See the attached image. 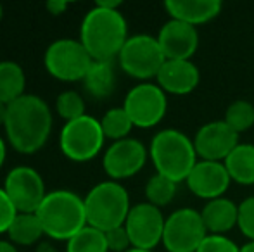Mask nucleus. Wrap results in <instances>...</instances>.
<instances>
[{
    "instance_id": "1",
    "label": "nucleus",
    "mask_w": 254,
    "mask_h": 252,
    "mask_svg": "<svg viewBox=\"0 0 254 252\" xmlns=\"http://www.w3.org/2000/svg\"><path fill=\"white\" fill-rule=\"evenodd\" d=\"M52 123V111L47 102L38 95L24 94L9 104L3 130L14 151L35 154L47 144Z\"/></svg>"
},
{
    "instance_id": "2",
    "label": "nucleus",
    "mask_w": 254,
    "mask_h": 252,
    "mask_svg": "<svg viewBox=\"0 0 254 252\" xmlns=\"http://www.w3.org/2000/svg\"><path fill=\"white\" fill-rule=\"evenodd\" d=\"M128 38V23L120 9L95 3L81 21L80 42L94 61H114Z\"/></svg>"
},
{
    "instance_id": "3",
    "label": "nucleus",
    "mask_w": 254,
    "mask_h": 252,
    "mask_svg": "<svg viewBox=\"0 0 254 252\" xmlns=\"http://www.w3.org/2000/svg\"><path fill=\"white\" fill-rule=\"evenodd\" d=\"M149 157L156 173L175 183L185 182L192 168L197 164L194 140L173 128H166L154 135L149 145Z\"/></svg>"
},
{
    "instance_id": "4",
    "label": "nucleus",
    "mask_w": 254,
    "mask_h": 252,
    "mask_svg": "<svg viewBox=\"0 0 254 252\" xmlns=\"http://www.w3.org/2000/svg\"><path fill=\"white\" fill-rule=\"evenodd\" d=\"M37 216L44 232L52 240H67L83 230L87 223L85 202L71 190H52L38 207Z\"/></svg>"
},
{
    "instance_id": "5",
    "label": "nucleus",
    "mask_w": 254,
    "mask_h": 252,
    "mask_svg": "<svg viewBox=\"0 0 254 252\" xmlns=\"http://www.w3.org/2000/svg\"><path fill=\"white\" fill-rule=\"evenodd\" d=\"M88 226L109 232L123 226L130 212V195L120 182L106 180L88 190L83 197Z\"/></svg>"
},
{
    "instance_id": "6",
    "label": "nucleus",
    "mask_w": 254,
    "mask_h": 252,
    "mask_svg": "<svg viewBox=\"0 0 254 252\" xmlns=\"http://www.w3.org/2000/svg\"><path fill=\"white\" fill-rule=\"evenodd\" d=\"M106 137L101 121L94 116H81L63 126L59 135L61 152L74 162L92 161L101 154Z\"/></svg>"
},
{
    "instance_id": "7",
    "label": "nucleus",
    "mask_w": 254,
    "mask_h": 252,
    "mask_svg": "<svg viewBox=\"0 0 254 252\" xmlns=\"http://www.w3.org/2000/svg\"><path fill=\"white\" fill-rule=\"evenodd\" d=\"M118 62L123 73L145 83L157 76L166 57L161 50L157 37L140 33L128 38L118 55Z\"/></svg>"
},
{
    "instance_id": "8",
    "label": "nucleus",
    "mask_w": 254,
    "mask_h": 252,
    "mask_svg": "<svg viewBox=\"0 0 254 252\" xmlns=\"http://www.w3.org/2000/svg\"><path fill=\"white\" fill-rule=\"evenodd\" d=\"M94 59L80 40L59 38L47 47L44 66L47 73L61 81H83Z\"/></svg>"
},
{
    "instance_id": "9",
    "label": "nucleus",
    "mask_w": 254,
    "mask_h": 252,
    "mask_svg": "<svg viewBox=\"0 0 254 252\" xmlns=\"http://www.w3.org/2000/svg\"><path fill=\"white\" fill-rule=\"evenodd\" d=\"M206 235L207 230L201 218V211L182 207L166 218L161 244L168 252H197Z\"/></svg>"
},
{
    "instance_id": "10",
    "label": "nucleus",
    "mask_w": 254,
    "mask_h": 252,
    "mask_svg": "<svg viewBox=\"0 0 254 252\" xmlns=\"http://www.w3.org/2000/svg\"><path fill=\"white\" fill-rule=\"evenodd\" d=\"M123 109L133 126L152 128L159 125L168 111V97L156 83H138L127 94Z\"/></svg>"
},
{
    "instance_id": "11",
    "label": "nucleus",
    "mask_w": 254,
    "mask_h": 252,
    "mask_svg": "<svg viewBox=\"0 0 254 252\" xmlns=\"http://www.w3.org/2000/svg\"><path fill=\"white\" fill-rule=\"evenodd\" d=\"M3 190L17 212H37L49 194L42 175L30 166H16L10 169L3 182Z\"/></svg>"
},
{
    "instance_id": "12",
    "label": "nucleus",
    "mask_w": 254,
    "mask_h": 252,
    "mask_svg": "<svg viewBox=\"0 0 254 252\" xmlns=\"http://www.w3.org/2000/svg\"><path fill=\"white\" fill-rule=\"evenodd\" d=\"M164 223H166V218L156 205L149 202L131 205L127 221H125V228L131 240V247L142 251L156 249L163 242Z\"/></svg>"
},
{
    "instance_id": "13",
    "label": "nucleus",
    "mask_w": 254,
    "mask_h": 252,
    "mask_svg": "<svg viewBox=\"0 0 254 252\" xmlns=\"http://www.w3.org/2000/svg\"><path fill=\"white\" fill-rule=\"evenodd\" d=\"M149 159V149L137 138H123L113 142L104 152L102 168L111 180L131 178L145 166Z\"/></svg>"
},
{
    "instance_id": "14",
    "label": "nucleus",
    "mask_w": 254,
    "mask_h": 252,
    "mask_svg": "<svg viewBox=\"0 0 254 252\" xmlns=\"http://www.w3.org/2000/svg\"><path fill=\"white\" fill-rule=\"evenodd\" d=\"M194 140V147L197 157L201 161L225 162L230 152L237 147L239 135L232 130L223 119L220 121H209L197 130Z\"/></svg>"
},
{
    "instance_id": "15",
    "label": "nucleus",
    "mask_w": 254,
    "mask_h": 252,
    "mask_svg": "<svg viewBox=\"0 0 254 252\" xmlns=\"http://www.w3.org/2000/svg\"><path fill=\"white\" fill-rule=\"evenodd\" d=\"M157 42L166 61H190L199 47V33L190 24L170 19L161 26Z\"/></svg>"
},
{
    "instance_id": "16",
    "label": "nucleus",
    "mask_w": 254,
    "mask_h": 252,
    "mask_svg": "<svg viewBox=\"0 0 254 252\" xmlns=\"http://www.w3.org/2000/svg\"><path fill=\"white\" fill-rule=\"evenodd\" d=\"M185 183L195 197L204 199V201H213V199L225 197V192L230 187L232 178L223 162L199 159Z\"/></svg>"
},
{
    "instance_id": "17",
    "label": "nucleus",
    "mask_w": 254,
    "mask_h": 252,
    "mask_svg": "<svg viewBox=\"0 0 254 252\" xmlns=\"http://www.w3.org/2000/svg\"><path fill=\"white\" fill-rule=\"evenodd\" d=\"M201 81L199 67L192 61H166L156 76V85L170 95H189Z\"/></svg>"
},
{
    "instance_id": "18",
    "label": "nucleus",
    "mask_w": 254,
    "mask_h": 252,
    "mask_svg": "<svg viewBox=\"0 0 254 252\" xmlns=\"http://www.w3.org/2000/svg\"><path fill=\"white\" fill-rule=\"evenodd\" d=\"M220 0H166L164 9L171 19L182 21L197 28L213 21L221 12Z\"/></svg>"
},
{
    "instance_id": "19",
    "label": "nucleus",
    "mask_w": 254,
    "mask_h": 252,
    "mask_svg": "<svg viewBox=\"0 0 254 252\" xmlns=\"http://www.w3.org/2000/svg\"><path fill=\"white\" fill-rule=\"evenodd\" d=\"M201 218L207 233L211 235H225L237 226L239 205L227 197L207 201L201 209Z\"/></svg>"
},
{
    "instance_id": "20",
    "label": "nucleus",
    "mask_w": 254,
    "mask_h": 252,
    "mask_svg": "<svg viewBox=\"0 0 254 252\" xmlns=\"http://www.w3.org/2000/svg\"><path fill=\"white\" fill-rule=\"evenodd\" d=\"M83 87L90 97L104 101L111 97L116 88V71L113 61H94L83 78Z\"/></svg>"
},
{
    "instance_id": "21",
    "label": "nucleus",
    "mask_w": 254,
    "mask_h": 252,
    "mask_svg": "<svg viewBox=\"0 0 254 252\" xmlns=\"http://www.w3.org/2000/svg\"><path fill=\"white\" fill-rule=\"evenodd\" d=\"M225 168L230 175L232 182L239 185H254V145L239 144L225 159Z\"/></svg>"
},
{
    "instance_id": "22",
    "label": "nucleus",
    "mask_w": 254,
    "mask_h": 252,
    "mask_svg": "<svg viewBox=\"0 0 254 252\" xmlns=\"http://www.w3.org/2000/svg\"><path fill=\"white\" fill-rule=\"evenodd\" d=\"M44 235V226L37 212H17L12 225L7 230V237L14 246H38Z\"/></svg>"
},
{
    "instance_id": "23",
    "label": "nucleus",
    "mask_w": 254,
    "mask_h": 252,
    "mask_svg": "<svg viewBox=\"0 0 254 252\" xmlns=\"http://www.w3.org/2000/svg\"><path fill=\"white\" fill-rule=\"evenodd\" d=\"M26 74L24 69L14 61L0 62V102L12 104L14 101L24 95Z\"/></svg>"
},
{
    "instance_id": "24",
    "label": "nucleus",
    "mask_w": 254,
    "mask_h": 252,
    "mask_svg": "<svg viewBox=\"0 0 254 252\" xmlns=\"http://www.w3.org/2000/svg\"><path fill=\"white\" fill-rule=\"evenodd\" d=\"M66 252H109L106 233L87 225L67 240Z\"/></svg>"
},
{
    "instance_id": "25",
    "label": "nucleus",
    "mask_w": 254,
    "mask_h": 252,
    "mask_svg": "<svg viewBox=\"0 0 254 252\" xmlns=\"http://www.w3.org/2000/svg\"><path fill=\"white\" fill-rule=\"evenodd\" d=\"M177 190H178V183L171 182L170 178L159 175V173H154L151 178H149V182L145 183V197H147V202L159 209L173 202Z\"/></svg>"
},
{
    "instance_id": "26",
    "label": "nucleus",
    "mask_w": 254,
    "mask_h": 252,
    "mask_svg": "<svg viewBox=\"0 0 254 252\" xmlns=\"http://www.w3.org/2000/svg\"><path fill=\"white\" fill-rule=\"evenodd\" d=\"M101 126L104 131V137L111 138L113 142L123 140V138H128L131 128H133V123H131L130 116L127 114V111L121 107H113L102 116L101 119Z\"/></svg>"
},
{
    "instance_id": "27",
    "label": "nucleus",
    "mask_w": 254,
    "mask_h": 252,
    "mask_svg": "<svg viewBox=\"0 0 254 252\" xmlns=\"http://www.w3.org/2000/svg\"><path fill=\"white\" fill-rule=\"evenodd\" d=\"M223 121L237 135L251 130L254 126V105L249 101H234L225 111Z\"/></svg>"
},
{
    "instance_id": "28",
    "label": "nucleus",
    "mask_w": 254,
    "mask_h": 252,
    "mask_svg": "<svg viewBox=\"0 0 254 252\" xmlns=\"http://www.w3.org/2000/svg\"><path fill=\"white\" fill-rule=\"evenodd\" d=\"M56 111L66 123L74 121V119L85 116V101L78 92L66 90L57 95L56 99Z\"/></svg>"
},
{
    "instance_id": "29",
    "label": "nucleus",
    "mask_w": 254,
    "mask_h": 252,
    "mask_svg": "<svg viewBox=\"0 0 254 252\" xmlns=\"http://www.w3.org/2000/svg\"><path fill=\"white\" fill-rule=\"evenodd\" d=\"M237 226L241 233L249 239V242H254V195L246 197L239 204V221Z\"/></svg>"
},
{
    "instance_id": "30",
    "label": "nucleus",
    "mask_w": 254,
    "mask_h": 252,
    "mask_svg": "<svg viewBox=\"0 0 254 252\" xmlns=\"http://www.w3.org/2000/svg\"><path fill=\"white\" fill-rule=\"evenodd\" d=\"M197 252H241V247L228 239L227 235H211L207 233L206 239L199 246Z\"/></svg>"
},
{
    "instance_id": "31",
    "label": "nucleus",
    "mask_w": 254,
    "mask_h": 252,
    "mask_svg": "<svg viewBox=\"0 0 254 252\" xmlns=\"http://www.w3.org/2000/svg\"><path fill=\"white\" fill-rule=\"evenodd\" d=\"M106 240H107V247H109L111 252H128L130 249H133L125 225L106 232Z\"/></svg>"
},
{
    "instance_id": "32",
    "label": "nucleus",
    "mask_w": 254,
    "mask_h": 252,
    "mask_svg": "<svg viewBox=\"0 0 254 252\" xmlns=\"http://www.w3.org/2000/svg\"><path fill=\"white\" fill-rule=\"evenodd\" d=\"M16 216L17 209L14 207L12 201L9 199L7 192L3 190V187H0V233H7Z\"/></svg>"
},
{
    "instance_id": "33",
    "label": "nucleus",
    "mask_w": 254,
    "mask_h": 252,
    "mask_svg": "<svg viewBox=\"0 0 254 252\" xmlns=\"http://www.w3.org/2000/svg\"><path fill=\"white\" fill-rule=\"evenodd\" d=\"M67 7H69V3L64 2V0H49V2L45 3V9H47L49 14H52V16H61L64 10H67Z\"/></svg>"
},
{
    "instance_id": "34",
    "label": "nucleus",
    "mask_w": 254,
    "mask_h": 252,
    "mask_svg": "<svg viewBox=\"0 0 254 252\" xmlns=\"http://www.w3.org/2000/svg\"><path fill=\"white\" fill-rule=\"evenodd\" d=\"M97 5L106 7V9H120L121 0H99Z\"/></svg>"
},
{
    "instance_id": "35",
    "label": "nucleus",
    "mask_w": 254,
    "mask_h": 252,
    "mask_svg": "<svg viewBox=\"0 0 254 252\" xmlns=\"http://www.w3.org/2000/svg\"><path fill=\"white\" fill-rule=\"evenodd\" d=\"M0 252H19L10 240H0Z\"/></svg>"
},
{
    "instance_id": "36",
    "label": "nucleus",
    "mask_w": 254,
    "mask_h": 252,
    "mask_svg": "<svg viewBox=\"0 0 254 252\" xmlns=\"http://www.w3.org/2000/svg\"><path fill=\"white\" fill-rule=\"evenodd\" d=\"M5 157H7V145H5V140L0 137V169H2L3 162H5Z\"/></svg>"
},
{
    "instance_id": "37",
    "label": "nucleus",
    "mask_w": 254,
    "mask_h": 252,
    "mask_svg": "<svg viewBox=\"0 0 254 252\" xmlns=\"http://www.w3.org/2000/svg\"><path fill=\"white\" fill-rule=\"evenodd\" d=\"M7 111H9V105L0 102V126L5 125V119H7Z\"/></svg>"
},
{
    "instance_id": "38",
    "label": "nucleus",
    "mask_w": 254,
    "mask_h": 252,
    "mask_svg": "<svg viewBox=\"0 0 254 252\" xmlns=\"http://www.w3.org/2000/svg\"><path fill=\"white\" fill-rule=\"evenodd\" d=\"M37 252H57L54 247L51 246V244H47V242H40L37 246Z\"/></svg>"
},
{
    "instance_id": "39",
    "label": "nucleus",
    "mask_w": 254,
    "mask_h": 252,
    "mask_svg": "<svg viewBox=\"0 0 254 252\" xmlns=\"http://www.w3.org/2000/svg\"><path fill=\"white\" fill-rule=\"evenodd\" d=\"M241 252H254V242H248L241 247Z\"/></svg>"
},
{
    "instance_id": "40",
    "label": "nucleus",
    "mask_w": 254,
    "mask_h": 252,
    "mask_svg": "<svg viewBox=\"0 0 254 252\" xmlns=\"http://www.w3.org/2000/svg\"><path fill=\"white\" fill-rule=\"evenodd\" d=\"M128 252H154V251H142V249H130Z\"/></svg>"
},
{
    "instance_id": "41",
    "label": "nucleus",
    "mask_w": 254,
    "mask_h": 252,
    "mask_svg": "<svg viewBox=\"0 0 254 252\" xmlns=\"http://www.w3.org/2000/svg\"><path fill=\"white\" fill-rule=\"evenodd\" d=\"M2 16H3V9H2V5H0V19H2Z\"/></svg>"
}]
</instances>
